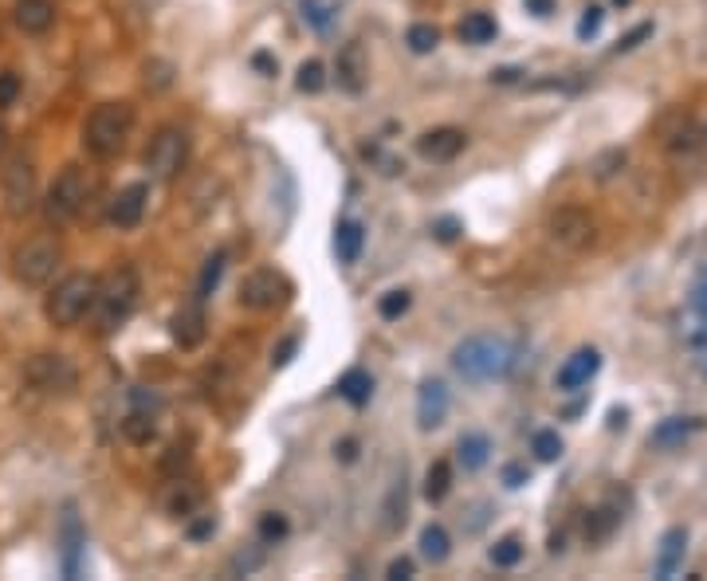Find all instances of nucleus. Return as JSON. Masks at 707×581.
<instances>
[{
	"instance_id": "423d86ee",
	"label": "nucleus",
	"mask_w": 707,
	"mask_h": 581,
	"mask_svg": "<svg viewBox=\"0 0 707 581\" xmlns=\"http://www.w3.org/2000/svg\"><path fill=\"white\" fill-rule=\"evenodd\" d=\"M60 260H63V248L55 236H31V240H24V244L16 248V255H12V271H16V279H21L24 287H43V283H52Z\"/></svg>"
},
{
	"instance_id": "f8f14e48",
	"label": "nucleus",
	"mask_w": 707,
	"mask_h": 581,
	"mask_svg": "<svg viewBox=\"0 0 707 581\" xmlns=\"http://www.w3.org/2000/svg\"><path fill=\"white\" fill-rule=\"evenodd\" d=\"M597 369H602V354H597L594 346L575 350V354L563 362V369H558V389H563V393H578L582 386H590V378H594Z\"/></svg>"
},
{
	"instance_id": "aec40b11",
	"label": "nucleus",
	"mask_w": 707,
	"mask_h": 581,
	"mask_svg": "<svg viewBox=\"0 0 707 581\" xmlns=\"http://www.w3.org/2000/svg\"><path fill=\"white\" fill-rule=\"evenodd\" d=\"M369 79V60H366V48L362 43H346L339 51V83L346 87L350 94H358Z\"/></svg>"
},
{
	"instance_id": "09e8293b",
	"label": "nucleus",
	"mask_w": 707,
	"mask_h": 581,
	"mask_svg": "<svg viewBox=\"0 0 707 581\" xmlns=\"http://www.w3.org/2000/svg\"><path fill=\"white\" fill-rule=\"evenodd\" d=\"M334 456H339L342 464H350V459L358 456V440H342V444H334Z\"/></svg>"
},
{
	"instance_id": "6e6d98bb",
	"label": "nucleus",
	"mask_w": 707,
	"mask_h": 581,
	"mask_svg": "<svg viewBox=\"0 0 707 581\" xmlns=\"http://www.w3.org/2000/svg\"><path fill=\"white\" fill-rule=\"evenodd\" d=\"M614 4H629V0H614Z\"/></svg>"
},
{
	"instance_id": "2f4dec72",
	"label": "nucleus",
	"mask_w": 707,
	"mask_h": 581,
	"mask_svg": "<svg viewBox=\"0 0 707 581\" xmlns=\"http://www.w3.org/2000/svg\"><path fill=\"white\" fill-rule=\"evenodd\" d=\"M687 432H692V425H687V420H680V417H672L653 432V444H656V449H677V444H684V440H687Z\"/></svg>"
},
{
	"instance_id": "a18cd8bd",
	"label": "nucleus",
	"mask_w": 707,
	"mask_h": 581,
	"mask_svg": "<svg viewBox=\"0 0 707 581\" xmlns=\"http://www.w3.org/2000/svg\"><path fill=\"white\" fill-rule=\"evenodd\" d=\"M386 578H390V581H409L413 578V558H393L390 570H386Z\"/></svg>"
},
{
	"instance_id": "f03ea898",
	"label": "nucleus",
	"mask_w": 707,
	"mask_h": 581,
	"mask_svg": "<svg viewBox=\"0 0 707 581\" xmlns=\"http://www.w3.org/2000/svg\"><path fill=\"white\" fill-rule=\"evenodd\" d=\"M134 130V106L130 102H99L91 114H87V123H83V146L91 157L106 162V157H118Z\"/></svg>"
},
{
	"instance_id": "c85d7f7f",
	"label": "nucleus",
	"mask_w": 707,
	"mask_h": 581,
	"mask_svg": "<svg viewBox=\"0 0 707 581\" xmlns=\"http://www.w3.org/2000/svg\"><path fill=\"white\" fill-rule=\"evenodd\" d=\"M452 491V468L449 459H437L429 471H425V500L429 503H441L444 495Z\"/></svg>"
},
{
	"instance_id": "6ab92c4d",
	"label": "nucleus",
	"mask_w": 707,
	"mask_h": 581,
	"mask_svg": "<svg viewBox=\"0 0 707 581\" xmlns=\"http://www.w3.org/2000/svg\"><path fill=\"white\" fill-rule=\"evenodd\" d=\"M201 500H205L201 488H197L193 480H181V476L162 491V507H165V515H174V519H189V515L201 507Z\"/></svg>"
},
{
	"instance_id": "a878e982",
	"label": "nucleus",
	"mask_w": 707,
	"mask_h": 581,
	"mask_svg": "<svg viewBox=\"0 0 707 581\" xmlns=\"http://www.w3.org/2000/svg\"><path fill=\"white\" fill-rule=\"evenodd\" d=\"M79 546H83L79 519L67 510V519H63V570H67V578H75V570H79Z\"/></svg>"
},
{
	"instance_id": "9b49d317",
	"label": "nucleus",
	"mask_w": 707,
	"mask_h": 581,
	"mask_svg": "<svg viewBox=\"0 0 707 581\" xmlns=\"http://www.w3.org/2000/svg\"><path fill=\"white\" fill-rule=\"evenodd\" d=\"M546 232L558 248L566 252H582L590 240H594V220L582 213V209H558V213L546 220Z\"/></svg>"
},
{
	"instance_id": "4c0bfd02",
	"label": "nucleus",
	"mask_w": 707,
	"mask_h": 581,
	"mask_svg": "<svg viewBox=\"0 0 707 581\" xmlns=\"http://www.w3.org/2000/svg\"><path fill=\"white\" fill-rule=\"evenodd\" d=\"M146 87H150V91H165V87H174V63H165V60L146 63Z\"/></svg>"
},
{
	"instance_id": "de8ad7c7",
	"label": "nucleus",
	"mask_w": 707,
	"mask_h": 581,
	"mask_svg": "<svg viewBox=\"0 0 707 581\" xmlns=\"http://www.w3.org/2000/svg\"><path fill=\"white\" fill-rule=\"evenodd\" d=\"M295 350H299V338H295V334L283 338V346L276 350V357H272V362H276V366H288L291 357H295Z\"/></svg>"
},
{
	"instance_id": "49530a36",
	"label": "nucleus",
	"mask_w": 707,
	"mask_h": 581,
	"mask_svg": "<svg viewBox=\"0 0 707 581\" xmlns=\"http://www.w3.org/2000/svg\"><path fill=\"white\" fill-rule=\"evenodd\" d=\"M692 306H696V315L707 323V271H704V276H699L696 291H692Z\"/></svg>"
},
{
	"instance_id": "20e7f679",
	"label": "nucleus",
	"mask_w": 707,
	"mask_h": 581,
	"mask_svg": "<svg viewBox=\"0 0 707 581\" xmlns=\"http://www.w3.org/2000/svg\"><path fill=\"white\" fill-rule=\"evenodd\" d=\"M138 271L134 267H114L111 276L99 279V299H94V323H99V334H114L123 327L130 311L138 306Z\"/></svg>"
},
{
	"instance_id": "58836bf2",
	"label": "nucleus",
	"mask_w": 707,
	"mask_h": 581,
	"mask_svg": "<svg viewBox=\"0 0 707 581\" xmlns=\"http://www.w3.org/2000/svg\"><path fill=\"white\" fill-rule=\"evenodd\" d=\"M409 303H413L409 291H390V295H381L378 315H381V318H401L405 311H409Z\"/></svg>"
},
{
	"instance_id": "7ed1b4c3",
	"label": "nucleus",
	"mask_w": 707,
	"mask_h": 581,
	"mask_svg": "<svg viewBox=\"0 0 707 581\" xmlns=\"http://www.w3.org/2000/svg\"><path fill=\"white\" fill-rule=\"evenodd\" d=\"M94 299H99V276H91V271H75V276L55 283V291L48 295V303H43V315H48L52 327L72 330L94 311Z\"/></svg>"
},
{
	"instance_id": "e433bc0d",
	"label": "nucleus",
	"mask_w": 707,
	"mask_h": 581,
	"mask_svg": "<svg viewBox=\"0 0 707 581\" xmlns=\"http://www.w3.org/2000/svg\"><path fill=\"white\" fill-rule=\"evenodd\" d=\"M531 449H534V456L543 459V464H554V459L563 456V437H558V432H551V429L534 432V437H531Z\"/></svg>"
},
{
	"instance_id": "5fc2aeb1",
	"label": "nucleus",
	"mask_w": 707,
	"mask_h": 581,
	"mask_svg": "<svg viewBox=\"0 0 707 581\" xmlns=\"http://www.w3.org/2000/svg\"><path fill=\"white\" fill-rule=\"evenodd\" d=\"M4 150H9V130L0 126V157H4Z\"/></svg>"
},
{
	"instance_id": "79ce46f5",
	"label": "nucleus",
	"mask_w": 707,
	"mask_h": 581,
	"mask_svg": "<svg viewBox=\"0 0 707 581\" xmlns=\"http://www.w3.org/2000/svg\"><path fill=\"white\" fill-rule=\"evenodd\" d=\"M213 534H216V519H213V515H201L197 522H189V539H193V542L213 539Z\"/></svg>"
},
{
	"instance_id": "b1692460",
	"label": "nucleus",
	"mask_w": 707,
	"mask_h": 581,
	"mask_svg": "<svg viewBox=\"0 0 707 581\" xmlns=\"http://www.w3.org/2000/svg\"><path fill=\"white\" fill-rule=\"evenodd\" d=\"M339 393H342V401H350L354 408H362L369 397H374V378H369L366 369H350V374H342Z\"/></svg>"
},
{
	"instance_id": "393cba45",
	"label": "nucleus",
	"mask_w": 707,
	"mask_h": 581,
	"mask_svg": "<svg viewBox=\"0 0 707 581\" xmlns=\"http://www.w3.org/2000/svg\"><path fill=\"white\" fill-rule=\"evenodd\" d=\"M488 456H492V440L483 437V432H468V437H460L464 471H480L483 464H488Z\"/></svg>"
},
{
	"instance_id": "412c9836",
	"label": "nucleus",
	"mask_w": 707,
	"mask_h": 581,
	"mask_svg": "<svg viewBox=\"0 0 707 581\" xmlns=\"http://www.w3.org/2000/svg\"><path fill=\"white\" fill-rule=\"evenodd\" d=\"M687 551V531L684 527H672V531L660 539V554H656V578H672L680 570Z\"/></svg>"
},
{
	"instance_id": "bb28decb",
	"label": "nucleus",
	"mask_w": 707,
	"mask_h": 581,
	"mask_svg": "<svg viewBox=\"0 0 707 581\" xmlns=\"http://www.w3.org/2000/svg\"><path fill=\"white\" fill-rule=\"evenodd\" d=\"M123 437L130 440V444H138V449H142V444H150V440L157 437V425H154V417H150V413H146V408H134L130 417L123 420Z\"/></svg>"
},
{
	"instance_id": "a211bd4d",
	"label": "nucleus",
	"mask_w": 707,
	"mask_h": 581,
	"mask_svg": "<svg viewBox=\"0 0 707 581\" xmlns=\"http://www.w3.org/2000/svg\"><path fill=\"white\" fill-rule=\"evenodd\" d=\"M405 519H409V483H405V468H401V476L390 483V495L381 503V531L397 534Z\"/></svg>"
},
{
	"instance_id": "c9c22d12",
	"label": "nucleus",
	"mask_w": 707,
	"mask_h": 581,
	"mask_svg": "<svg viewBox=\"0 0 707 581\" xmlns=\"http://www.w3.org/2000/svg\"><path fill=\"white\" fill-rule=\"evenodd\" d=\"M488 558H492V566H500V570H512V566H519V558H523V542H519V539H500Z\"/></svg>"
},
{
	"instance_id": "39448f33",
	"label": "nucleus",
	"mask_w": 707,
	"mask_h": 581,
	"mask_svg": "<svg viewBox=\"0 0 707 581\" xmlns=\"http://www.w3.org/2000/svg\"><path fill=\"white\" fill-rule=\"evenodd\" d=\"M91 193H94V177L83 169V165H67L60 177L52 181L48 189V201H43V213L52 225H67L75 216L91 204Z\"/></svg>"
},
{
	"instance_id": "4468645a",
	"label": "nucleus",
	"mask_w": 707,
	"mask_h": 581,
	"mask_svg": "<svg viewBox=\"0 0 707 581\" xmlns=\"http://www.w3.org/2000/svg\"><path fill=\"white\" fill-rule=\"evenodd\" d=\"M464 146H468V134L456 130V126H441V130H429L417 138L420 157H429V162H452L456 153H464Z\"/></svg>"
},
{
	"instance_id": "cd10ccee",
	"label": "nucleus",
	"mask_w": 707,
	"mask_h": 581,
	"mask_svg": "<svg viewBox=\"0 0 707 581\" xmlns=\"http://www.w3.org/2000/svg\"><path fill=\"white\" fill-rule=\"evenodd\" d=\"M449 551H452L449 531H444L441 522H429V527L420 531V554H425L429 561H444L449 558Z\"/></svg>"
},
{
	"instance_id": "0eeeda50",
	"label": "nucleus",
	"mask_w": 707,
	"mask_h": 581,
	"mask_svg": "<svg viewBox=\"0 0 707 581\" xmlns=\"http://www.w3.org/2000/svg\"><path fill=\"white\" fill-rule=\"evenodd\" d=\"M291 295H295V283L276 267H260L240 283V306L248 311H279L291 303Z\"/></svg>"
},
{
	"instance_id": "a19ab883",
	"label": "nucleus",
	"mask_w": 707,
	"mask_h": 581,
	"mask_svg": "<svg viewBox=\"0 0 707 581\" xmlns=\"http://www.w3.org/2000/svg\"><path fill=\"white\" fill-rule=\"evenodd\" d=\"M602 16H605V12L597 9V4H590V9L582 12V21H578V36H582V40L597 36V28H602Z\"/></svg>"
},
{
	"instance_id": "6e6552de",
	"label": "nucleus",
	"mask_w": 707,
	"mask_h": 581,
	"mask_svg": "<svg viewBox=\"0 0 707 581\" xmlns=\"http://www.w3.org/2000/svg\"><path fill=\"white\" fill-rule=\"evenodd\" d=\"M189 162V134L181 126H162L154 134V142L146 150V169L157 177V181H174L177 174Z\"/></svg>"
},
{
	"instance_id": "ddd939ff",
	"label": "nucleus",
	"mask_w": 707,
	"mask_h": 581,
	"mask_svg": "<svg viewBox=\"0 0 707 581\" xmlns=\"http://www.w3.org/2000/svg\"><path fill=\"white\" fill-rule=\"evenodd\" d=\"M169 334H174V342L181 350H193L205 342V303L201 299H189V303L181 306L174 315V327H169Z\"/></svg>"
},
{
	"instance_id": "dca6fc26",
	"label": "nucleus",
	"mask_w": 707,
	"mask_h": 581,
	"mask_svg": "<svg viewBox=\"0 0 707 581\" xmlns=\"http://www.w3.org/2000/svg\"><path fill=\"white\" fill-rule=\"evenodd\" d=\"M146 201H150V189H146L142 181L138 185H126L123 193L114 197L111 201V225L114 228H138L142 225V216H146Z\"/></svg>"
},
{
	"instance_id": "c756f323",
	"label": "nucleus",
	"mask_w": 707,
	"mask_h": 581,
	"mask_svg": "<svg viewBox=\"0 0 707 581\" xmlns=\"http://www.w3.org/2000/svg\"><path fill=\"white\" fill-rule=\"evenodd\" d=\"M225 264H228V252H216L205 260V271H201V279H197V299H201V303L216 291V283H220V276H225Z\"/></svg>"
},
{
	"instance_id": "1a4fd4ad",
	"label": "nucleus",
	"mask_w": 707,
	"mask_h": 581,
	"mask_svg": "<svg viewBox=\"0 0 707 581\" xmlns=\"http://www.w3.org/2000/svg\"><path fill=\"white\" fill-rule=\"evenodd\" d=\"M0 193H4L9 216H28L36 209V165H31V157H24V153L12 157L4 177H0Z\"/></svg>"
},
{
	"instance_id": "864d4df0",
	"label": "nucleus",
	"mask_w": 707,
	"mask_h": 581,
	"mask_svg": "<svg viewBox=\"0 0 707 581\" xmlns=\"http://www.w3.org/2000/svg\"><path fill=\"white\" fill-rule=\"evenodd\" d=\"M256 67H264V72H276V63L267 60V55H256Z\"/></svg>"
},
{
	"instance_id": "ea45409f",
	"label": "nucleus",
	"mask_w": 707,
	"mask_h": 581,
	"mask_svg": "<svg viewBox=\"0 0 707 581\" xmlns=\"http://www.w3.org/2000/svg\"><path fill=\"white\" fill-rule=\"evenodd\" d=\"M24 91V79L16 72H0V111H9L12 102L21 99Z\"/></svg>"
},
{
	"instance_id": "8fccbe9b",
	"label": "nucleus",
	"mask_w": 707,
	"mask_h": 581,
	"mask_svg": "<svg viewBox=\"0 0 707 581\" xmlns=\"http://www.w3.org/2000/svg\"><path fill=\"white\" fill-rule=\"evenodd\" d=\"M527 9H531L534 16H551V12H554V0H527Z\"/></svg>"
},
{
	"instance_id": "9d476101",
	"label": "nucleus",
	"mask_w": 707,
	"mask_h": 581,
	"mask_svg": "<svg viewBox=\"0 0 707 581\" xmlns=\"http://www.w3.org/2000/svg\"><path fill=\"white\" fill-rule=\"evenodd\" d=\"M24 381L31 389H40V393H72L79 374L63 354H36L24 369Z\"/></svg>"
},
{
	"instance_id": "f3484780",
	"label": "nucleus",
	"mask_w": 707,
	"mask_h": 581,
	"mask_svg": "<svg viewBox=\"0 0 707 581\" xmlns=\"http://www.w3.org/2000/svg\"><path fill=\"white\" fill-rule=\"evenodd\" d=\"M12 21L24 36H43L55 24V0H16L12 4Z\"/></svg>"
},
{
	"instance_id": "f257e3e1",
	"label": "nucleus",
	"mask_w": 707,
	"mask_h": 581,
	"mask_svg": "<svg viewBox=\"0 0 707 581\" xmlns=\"http://www.w3.org/2000/svg\"><path fill=\"white\" fill-rule=\"evenodd\" d=\"M452 366L468 381H495L515 366V346L503 334H471L452 350Z\"/></svg>"
},
{
	"instance_id": "72a5a7b5",
	"label": "nucleus",
	"mask_w": 707,
	"mask_h": 581,
	"mask_svg": "<svg viewBox=\"0 0 707 581\" xmlns=\"http://www.w3.org/2000/svg\"><path fill=\"white\" fill-rule=\"evenodd\" d=\"M405 43H409V51H417V55H429V51H437V43H441V31L432 28V24H413Z\"/></svg>"
},
{
	"instance_id": "f704fd0d",
	"label": "nucleus",
	"mask_w": 707,
	"mask_h": 581,
	"mask_svg": "<svg viewBox=\"0 0 707 581\" xmlns=\"http://www.w3.org/2000/svg\"><path fill=\"white\" fill-rule=\"evenodd\" d=\"M295 87H299V91H303V94H318V91H323V87H327V67H323V63H318V60L303 63V67H299Z\"/></svg>"
},
{
	"instance_id": "2eb2a0df",
	"label": "nucleus",
	"mask_w": 707,
	"mask_h": 581,
	"mask_svg": "<svg viewBox=\"0 0 707 581\" xmlns=\"http://www.w3.org/2000/svg\"><path fill=\"white\" fill-rule=\"evenodd\" d=\"M449 417V386L444 381H425L417 393V425L425 432L441 429Z\"/></svg>"
},
{
	"instance_id": "4be33fe9",
	"label": "nucleus",
	"mask_w": 707,
	"mask_h": 581,
	"mask_svg": "<svg viewBox=\"0 0 707 581\" xmlns=\"http://www.w3.org/2000/svg\"><path fill=\"white\" fill-rule=\"evenodd\" d=\"M362 244H366V228L358 220H342L339 232H334V252H339L342 264H354L362 255Z\"/></svg>"
},
{
	"instance_id": "c03bdc74",
	"label": "nucleus",
	"mask_w": 707,
	"mask_h": 581,
	"mask_svg": "<svg viewBox=\"0 0 707 581\" xmlns=\"http://www.w3.org/2000/svg\"><path fill=\"white\" fill-rule=\"evenodd\" d=\"M648 36H653V24H641V28H633L626 36V40L617 43V51H633V48H641V40H648Z\"/></svg>"
},
{
	"instance_id": "37998d69",
	"label": "nucleus",
	"mask_w": 707,
	"mask_h": 581,
	"mask_svg": "<svg viewBox=\"0 0 707 581\" xmlns=\"http://www.w3.org/2000/svg\"><path fill=\"white\" fill-rule=\"evenodd\" d=\"M527 480H531V476H527V468H523V464H507V468H503V488L519 491Z\"/></svg>"
},
{
	"instance_id": "603ef678",
	"label": "nucleus",
	"mask_w": 707,
	"mask_h": 581,
	"mask_svg": "<svg viewBox=\"0 0 707 581\" xmlns=\"http://www.w3.org/2000/svg\"><path fill=\"white\" fill-rule=\"evenodd\" d=\"M626 420H629L626 408H621V413H609V425H614V429H626Z\"/></svg>"
},
{
	"instance_id": "3c124183",
	"label": "nucleus",
	"mask_w": 707,
	"mask_h": 581,
	"mask_svg": "<svg viewBox=\"0 0 707 581\" xmlns=\"http://www.w3.org/2000/svg\"><path fill=\"white\" fill-rule=\"evenodd\" d=\"M437 236H441V240H456V220H441V225H437Z\"/></svg>"
},
{
	"instance_id": "473e14b6",
	"label": "nucleus",
	"mask_w": 707,
	"mask_h": 581,
	"mask_svg": "<svg viewBox=\"0 0 707 581\" xmlns=\"http://www.w3.org/2000/svg\"><path fill=\"white\" fill-rule=\"evenodd\" d=\"M617 522H621V515H617V510H609V507L594 510V515H590V519H585V539H590V542H602V539H609V531H614Z\"/></svg>"
},
{
	"instance_id": "7c9ffc66",
	"label": "nucleus",
	"mask_w": 707,
	"mask_h": 581,
	"mask_svg": "<svg viewBox=\"0 0 707 581\" xmlns=\"http://www.w3.org/2000/svg\"><path fill=\"white\" fill-rule=\"evenodd\" d=\"M288 515H279V510H267V515H260V542L264 546H276V542L288 539Z\"/></svg>"
},
{
	"instance_id": "5701e85b",
	"label": "nucleus",
	"mask_w": 707,
	"mask_h": 581,
	"mask_svg": "<svg viewBox=\"0 0 707 581\" xmlns=\"http://www.w3.org/2000/svg\"><path fill=\"white\" fill-rule=\"evenodd\" d=\"M495 31H500V24H495V16H488V12H468L460 21V40L464 43H492Z\"/></svg>"
}]
</instances>
